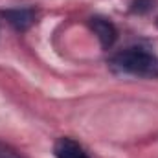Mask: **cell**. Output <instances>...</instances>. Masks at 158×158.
I'll use <instances>...</instances> for the list:
<instances>
[{"label":"cell","mask_w":158,"mask_h":158,"mask_svg":"<svg viewBox=\"0 0 158 158\" xmlns=\"http://www.w3.org/2000/svg\"><path fill=\"white\" fill-rule=\"evenodd\" d=\"M0 158H24V156L19 151H15L13 147H9V145L0 142Z\"/></svg>","instance_id":"obj_6"},{"label":"cell","mask_w":158,"mask_h":158,"mask_svg":"<svg viewBox=\"0 0 158 158\" xmlns=\"http://www.w3.org/2000/svg\"><path fill=\"white\" fill-rule=\"evenodd\" d=\"M155 0H131V11L132 13H147L153 9Z\"/></svg>","instance_id":"obj_5"},{"label":"cell","mask_w":158,"mask_h":158,"mask_svg":"<svg viewBox=\"0 0 158 158\" xmlns=\"http://www.w3.org/2000/svg\"><path fill=\"white\" fill-rule=\"evenodd\" d=\"M0 19H4L13 30L26 31L35 24L37 11L33 7H9V9H0Z\"/></svg>","instance_id":"obj_2"},{"label":"cell","mask_w":158,"mask_h":158,"mask_svg":"<svg viewBox=\"0 0 158 158\" xmlns=\"http://www.w3.org/2000/svg\"><path fill=\"white\" fill-rule=\"evenodd\" d=\"M53 155L55 158H90L83 145L66 136L57 138V142L53 143Z\"/></svg>","instance_id":"obj_4"},{"label":"cell","mask_w":158,"mask_h":158,"mask_svg":"<svg viewBox=\"0 0 158 158\" xmlns=\"http://www.w3.org/2000/svg\"><path fill=\"white\" fill-rule=\"evenodd\" d=\"M88 26L94 31V35L98 37L103 50H110L114 46V42L118 40V30H116L114 22L105 17H92L88 20Z\"/></svg>","instance_id":"obj_3"},{"label":"cell","mask_w":158,"mask_h":158,"mask_svg":"<svg viewBox=\"0 0 158 158\" xmlns=\"http://www.w3.org/2000/svg\"><path fill=\"white\" fill-rule=\"evenodd\" d=\"M155 24H156V26H158V17H156V20H155Z\"/></svg>","instance_id":"obj_7"},{"label":"cell","mask_w":158,"mask_h":158,"mask_svg":"<svg viewBox=\"0 0 158 158\" xmlns=\"http://www.w3.org/2000/svg\"><path fill=\"white\" fill-rule=\"evenodd\" d=\"M110 66L127 76L158 79V55L142 46H131L112 55Z\"/></svg>","instance_id":"obj_1"}]
</instances>
